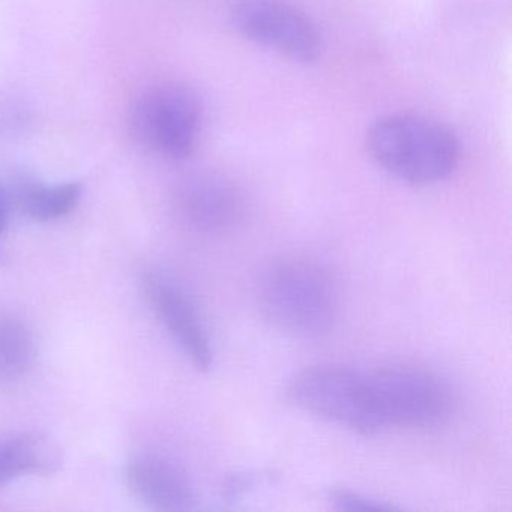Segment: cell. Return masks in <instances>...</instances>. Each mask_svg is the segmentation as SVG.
Returning a JSON list of instances; mask_svg holds the SVG:
<instances>
[{"instance_id": "3", "label": "cell", "mask_w": 512, "mask_h": 512, "mask_svg": "<svg viewBox=\"0 0 512 512\" xmlns=\"http://www.w3.org/2000/svg\"><path fill=\"white\" fill-rule=\"evenodd\" d=\"M376 433L388 428H434L455 410L451 386L431 371L391 365L365 373Z\"/></svg>"}, {"instance_id": "5", "label": "cell", "mask_w": 512, "mask_h": 512, "mask_svg": "<svg viewBox=\"0 0 512 512\" xmlns=\"http://www.w3.org/2000/svg\"><path fill=\"white\" fill-rule=\"evenodd\" d=\"M287 398L293 406L353 433L376 434L364 371L322 365L290 380Z\"/></svg>"}, {"instance_id": "1", "label": "cell", "mask_w": 512, "mask_h": 512, "mask_svg": "<svg viewBox=\"0 0 512 512\" xmlns=\"http://www.w3.org/2000/svg\"><path fill=\"white\" fill-rule=\"evenodd\" d=\"M266 319L286 334L319 338L337 322L340 295L328 269L313 260L292 259L275 265L260 287Z\"/></svg>"}, {"instance_id": "13", "label": "cell", "mask_w": 512, "mask_h": 512, "mask_svg": "<svg viewBox=\"0 0 512 512\" xmlns=\"http://www.w3.org/2000/svg\"><path fill=\"white\" fill-rule=\"evenodd\" d=\"M329 502L335 509H341V511H394V509H398L397 506L385 502V500L365 496L358 491L344 490V488L331 491Z\"/></svg>"}, {"instance_id": "2", "label": "cell", "mask_w": 512, "mask_h": 512, "mask_svg": "<svg viewBox=\"0 0 512 512\" xmlns=\"http://www.w3.org/2000/svg\"><path fill=\"white\" fill-rule=\"evenodd\" d=\"M368 151L377 164L410 184H434L458 164L460 145L449 128L431 119L391 115L368 131Z\"/></svg>"}, {"instance_id": "14", "label": "cell", "mask_w": 512, "mask_h": 512, "mask_svg": "<svg viewBox=\"0 0 512 512\" xmlns=\"http://www.w3.org/2000/svg\"><path fill=\"white\" fill-rule=\"evenodd\" d=\"M8 226V208L4 196L0 193V235L5 232Z\"/></svg>"}, {"instance_id": "12", "label": "cell", "mask_w": 512, "mask_h": 512, "mask_svg": "<svg viewBox=\"0 0 512 512\" xmlns=\"http://www.w3.org/2000/svg\"><path fill=\"white\" fill-rule=\"evenodd\" d=\"M35 361V341L22 322L0 317V380L25 376Z\"/></svg>"}, {"instance_id": "9", "label": "cell", "mask_w": 512, "mask_h": 512, "mask_svg": "<svg viewBox=\"0 0 512 512\" xmlns=\"http://www.w3.org/2000/svg\"><path fill=\"white\" fill-rule=\"evenodd\" d=\"M128 487L143 503L160 511H188L196 505V491L187 473L167 458L139 455L125 470Z\"/></svg>"}, {"instance_id": "8", "label": "cell", "mask_w": 512, "mask_h": 512, "mask_svg": "<svg viewBox=\"0 0 512 512\" xmlns=\"http://www.w3.org/2000/svg\"><path fill=\"white\" fill-rule=\"evenodd\" d=\"M178 208L182 218L199 232L223 233L241 223L245 200L229 179L202 175L182 185Z\"/></svg>"}, {"instance_id": "4", "label": "cell", "mask_w": 512, "mask_h": 512, "mask_svg": "<svg viewBox=\"0 0 512 512\" xmlns=\"http://www.w3.org/2000/svg\"><path fill=\"white\" fill-rule=\"evenodd\" d=\"M130 127L136 142L149 151L167 160H185L199 142L202 106L188 86L161 83L140 95Z\"/></svg>"}, {"instance_id": "11", "label": "cell", "mask_w": 512, "mask_h": 512, "mask_svg": "<svg viewBox=\"0 0 512 512\" xmlns=\"http://www.w3.org/2000/svg\"><path fill=\"white\" fill-rule=\"evenodd\" d=\"M80 196V185L74 182L55 187L29 185L20 194V205L32 220L49 223L71 214L79 205Z\"/></svg>"}, {"instance_id": "6", "label": "cell", "mask_w": 512, "mask_h": 512, "mask_svg": "<svg viewBox=\"0 0 512 512\" xmlns=\"http://www.w3.org/2000/svg\"><path fill=\"white\" fill-rule=\"evenodd\" d=\"M236 31L290 61L313 62L322 38L307 14L286 0H239L232 11Z\"/></svg>"}, {"instance_id": "7", "label": "cell", "mask_w": 512, "mask_h": 512, "mask_svg": "<svg viewBox=\"0 0 512 512\" xmlns=\"http://www.w3.org/2000/svg\"><path fill=\"white\" fill-rule=\"evenodd\" d=\"M143 289L152 310L184 350L191 364L199 371L211 370L214 365L211 338L188 293L172 277L158 271L145 275Z\"/></svg>"}, {"instance_id": "10", "label": "cell", "mask_w": 512, "mask_h": 512, "mask_svg": "<svg viewBox=\"0 0 512 512\" xmlns=\"http://www.w3.org/2000/svg\"><path fill=\"white\" fill-rule=\"evenodd\" d=\"M59 466V449L43 434L25 433L0 440V488L23 476L52 475Z\"/></svg>"}]
</instances>
